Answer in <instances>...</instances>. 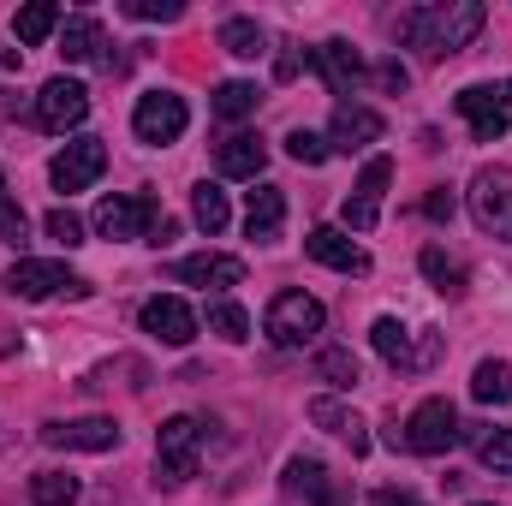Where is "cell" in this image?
Here are the masks:
<instances>
[{"mask_svg":"<svg viewBox=\"0 0 512 506\" xmlns=\"http://www.w3.org/2000/svg\"><path fill=\"white\" fill-rule=\"evenodd\" d=\"M483 6L477 0H447V6H411V12H399L393 18V36L399 42H411V48H423L429 60H441V54H459V48H471L477 42V30H483Z\"/></svg>","mask_w":512,"mask_h":506,"instance_id":"obj_1","label":"cell"},{"mask_svg":"<svg viewBox=\"0 0 512 506\" xmlns=\"http://www.w3.org/2000/svg\"><path fill=\"white\" fill-rule=\"evenodd\" d=\"M161 221H167L161 203H155V197H137V191H114V197L96 203V233H102V239H149V245H155Z\"/></svg>","mask_w":512,"mask_h":506,"instance_id":"obj_2","label":"cell"},{"mask_svg":"<svg viewBox=\"0 0 512 506\" xmlns=\"http://www.w3.org/2000/svg\"><path fill=\"white\" fill-rule=\"evenodd\" d=\"M453 108L465 114V126H471V137H477V143H495V137H507V131H512V78L459 90V96H453Z\"/></svg>","mask_w":512,"mask_h":506,"instance_id":"obj_3","label":"cell"},{"mask_svg":"<svg viewBox=\"0 0 512 506\" xmlns=\"http://www.w3.org/2000/svg\"><path fill=\"white\" fill-rule=\"evenodd\" d=\"M393 441H405V447L423 453V459L453 453V447H459V411H453V399H423V405L405 417V435L393 429Z\"/></svg>","mask_w":512,"mask_h":506,"instance_id":"obj_4","label":"cell"},{"mask_svg":"<svg viewBox=\"0 0 512 506\" xmlns=\"http://www.w3.org/2000/svg\"><path fill=\"white\" fill-rule=\"evenodd\" d=\"M322 322H328V310H322L310 292H280V298L268 304V316H262V334H268L274 346H304V340L322 334Z\"/></svg>","mask_w":512,"mask_h":506,"instance_id":"obj_5","label":"cell"},{"mask_svg":"<svg viewBox=\"0 0 512 506\" xmlns=\"http://www.w3.org/2000/svg\"><path fill=\"white\" fill-rule=\"evenodd\" d=\"M197 453H203V417H167L161 435H155V471H161V483L197 477Z\"/></svg>","mask_w":512,"mask_h":506,"instance_id":"obj_6","label":"cell"},{"mask_svg":"<svg viewBox=\"0 0 512 506\" xmlns=\"http://www.w3.org/2000/svg\"><path fill=\"white\" fill-rule=\"evenodd\" d=\"M471 221L495 239H512V167H483L471 179Z\"/></svg>","mask_w":512,"mask_h":506,"instance_id":"obj_7","label":"cell"},{"mask_svg":"<svg viewBox=\"0 0 512 506\" xmlns=\"http://www.w3.org/2000/svg\"><path fill=\"white\" fill-rule=\"evenodd\" d=\"M6 292H12V298H54V292H72V298H84V292H90V280H78L66 262L24 256V262H12V274H6Z\"/></svg>","mask_w":512,"mask_h":506,"instance_id":"obj_8","label":"cell"},{"mask_svg":"<svg viewBox=\"0 0 512 506\" xmlns=\"http://www.w3.org/2000/svg\"><path fill=\"white\" fill-rule=\"evenodd\" d=\"M191 126V108H185V96H173V90H149V96H137V114H131V131L143 137V143H179Z\"/></svg>","mask_w":512,"mask_h":506,"instance_id":"obj_9","label":"cell"},{"mask_svg":"<svg viewBox=\"0 0 512 506\" xmlns=\"http://www.w3.org/2000/svg\"><path fill=\"white\" fill-rule=\"evenodd\" d=\"M84 120H90V90L78 78H48L42 96H36V126L66 137V131H78Z\"/></svg>","mask_w":512,"mask_h":506,"instance_id":"obj_10","label":"cell"},{"mask_svg":"<svg viewBox=\"0 0 512 506\" xmlns=\"http://www.w3.org/2000/svg\"><path fill=\"white\" fill-rule=\"evenodd\" d=\"M393 185V161L387 155H370L364 161V173H358V185H352V197H346V227L352 233H370L376 221H382V191Z\"/></svg>","mask_w":512,"mask_h":506,"instance_id":"obj_11","label":"cell"},{"mask_svg":"<svg viewBox=\"0 0 512 506\" xmlns=\"http://www.w3.org/2000/svg\"><path fill=\"white\" fill-rule=\"evenodd\" d=\"M102 167H108V143H102V137H72V143L54 155L48 179H54L60 191H84V185L102 179Z\"/></svg>","mask_w":512,"mask_h":506,"instance_id":"obj_12","label":"cell"},{"mask_svg":"<svg viewBox=\"0 0 512 506\" xmlns=\"http://www.w3.org/2000/svg\"><path fill=\"white\" fill-rule=\"evenodd\" d=\"M137 322H143V334H155L161 346H191V340H197V316H191V304L173 298V292L149 298V304L137 310Z\"/></svg>","mask_w":512,"mask_h":506,"instance_id":"obj_13","label":"cell"},{"mask_svg":"<svg viewBox=\"0 0 512 506\" xmlns=\"http://www.w3.org/2000/svg\"><path fill=\"white\" fill-rule=\"evenodd\" d=\"M42 447H78V453H108V447H120V423H114V417L42 423Z\"/></svg>","mask_w":512,"mask_h":506,"instance_id":"obj_14","label":"cell"},{"mask_svg":"<svg viewBox=\"0 0 512 506\" xmlns=\"http://www.w3.org/2000/svg\"><path fill=\"white\" fill-rule=\"evenodd\" d=\"M167 280H179V286H239L245 280V262L239 256H221V251L179 256V262H167Z\"/></svg>","mask_w":512,"mask_h":506,"instance_id":"obj_15","label":"cell"},{"mask_svg":"<svg viewBox=\"0 0 512 506\" xmlns=\"http://www.w3.org/2000/svg\"><path fill=\"white\" fill-rule=\"evenodd\" d=\"M310 66L328 78V90H334V96H352V90L364 84V72H370V66H364V54H358L352 42H340V36H334V42H322V48L310 54Z\"/></svg>","mask_w":512,"mask_h":506,"instance_id":"obj_16","label":"cell"},{"mask_svg":"<svg viewBox=\"0 0 512 506\" xmlns=\"http://www.w3.org/2000/svg\"><path fill=\"white\" fill-rule=\"evenodd\" d=\"M286 489H292V495H304L310 506H352V495L328 477V465H322V459H292V465H286Z\"/></svg>","mask_w":512,"mask_h":506,"instance_id":"obj_17","label":"cell"},{"mask_svg":"<svg viewBox=\"0 0 512 506\" xmlns=\"http://www.w3.org/2000/svg\"><path fill=\"white\" fill-rule=\"evenodd\" d=\"M215 167H221L227 179H256V173L268 167V143H262L256 131H233V137L215 143Z\"/></svg>","mask_w":512,"mask_h":506,"instance_id":"obj_18","label":"cell"},{"mask_svg":"<svg viewBox=\"0 0 512 506\" xmlns=\"http://www.w3.org/2000/svg\"><path fill=\"white\" fill-rule=\"evenodd\" d=\"M382 114H376V108H358V102H340V108H334V131H328V149H346V155H352V149H364V143H376V137H382Z\"/></svg>","mask_w":512,"mask_h":506,"instance_id":"obj_19","label":"cell"},{"mask_svg":"<svg viewBox=\"0 0 512 506\" xmlns=\"http://www.w3.org/2000/svg\"><path fill=\"white\" fill-rule=\"evenodd\" d=\"M280 221H286V191L280 185H256L251 197H245V233H251L256 245H274Z\"/></svg>","mask_w":512,"mask_h":506,"instance_id":"obj_20","label":"cell"},{"mask_svg":"<svg viewBox=\"0 0 512 506\" xmlns=\"http://www.w3.org/2000/svg\"><path fill=\"white\" fill-rule=\"evenodd\" d=\"M304 251L316 256V262H328V268H340V274H370V256L358 251L340 227H316V233L304 239Z\"/></svg>","mask_w":512,"mask_h":506,"instance_id":"obj_21","label":"cell"},{"mask_svg":"<svg viewBox=\"0 0 512 506\" xmlns=\"http://www.w3.org/2000/svg\"><path fill=\"white\" fill-rule=\"evenodd\" d=\"M54 30H60V6H54V0H30V6L12 12V36H18L24 48H42Z\"/></svg>","mask_w":512,"mask_h":506,"instance_id":"obj_22","label":"cell"},{"mask_svg":"<svg viewBox=\"0 0 512 506\" xmlns=\"http://www.w3.org/2000/svg\"><path fill=\"white\" fill-rule=\"evenodd\" d=\"M60 54H66L72 66L96 60V54H102V24H96L90 12H72V18H66V30H60Z\"/></svg>","mask_w":512,"mask_h":506,"instance_id":"obj_23","label":"cell"},{"mask_svg":"<svg viewBox=\"0 0 512 506\" xmlns=\"http://www.w3.org/2000/svg\"><path fill=\"white\" fill-rule=\"evenodd\" d=\"M310 423H322L328 435H346L352 441V453H370V435H364V423L340 405V399H310Z\"/></svg>","mask_w":512,"mask_h":506,"instance_id":"obj_24","label":"cell"},{"mask_svg":"<svg viewBox=\"0 0 512 506\" xmlns=\"http://www.w3.org/2000/svg\"><path fill=\"white\" fill-rule=\"evenodd\" d=\"M471 399L477 405H512V364L507 358H483L471 370Z\"/></svg>","mask_w":512,"mask_h":506,"instance_id":"obj_25","label":"cell"},{"mask_svg":"<svg viewBox=\"0 0 512 506\" xmlns=\"http://www.w3.org/2000/svg\"><path fill=\"white\" fill-rule=\"evenodd\" d=\"M191 215H197V227H203L209 239H215V233H227V221H233V209H227V191L203 179V185L191 191Z\"/></svg>","mask_w":512,"mask_h":506,"instance_id":"obj_26","label":"cell"},{"mask_svg":"<svg viewBox=\"0 0 512 506\" xmlns=\"http://www.w3.org/2000/svg\"><path fill=\"white\" fill-rule=\"evenodd\" d=\"M370 340H376V352H382L393 370H411V364H417V358H411V328H405L399 316H382V322L370 328Z\"/></svg>","mask_w":512,"mask_h":506,"instance_id":"obj_27","label":"cell"},{"mask_svg":"<svg viewBox=\"0 0 512 506\" xmlns=\"http://www.w3.org/2000/svg\"><path fill=\"white\" fill-rule=\"evenodd\" d=\"M30 501L36 506H72L78 501V477L72 471H36L30 477Z\"/></svg>","mask_w":512,"mask_h":506,"instance_id":"obj_28","label":"cell"},{"mask_svg":"<svg viewBox=\"0 0 512 506\" xmlns=\"http://www.w3.org/2000/svg\"><path fill=\"white\" fill-rule=\"evenodd\" d=\"M221 48L239 54V60H256V54L268 48V36H262L256 18H227V24H221Z\"/></svg>","mask_w":512,"mask_h":506,"instance_id":"obj_29","label":"cell"},{"mask_svg":"<svg viewBox=\"0 0 512 506\" xmlns=\"http://www.w3.org/2000/svg\"><path fill=\"white\" fill-rule=\"evenodd\" d=\"M256 102H262V90L245 84V78H233V84L215 90V114H221V120H245V114H256Z\"/></svg>","mask_w":512,"mask_h":506,"instance_id":"obj_30","label":"cell"},{"mask_svg":"<svg viewBox=\"0 0 512 506\" xmlns=\"http://www.w3.org/2000/svg\"><path fill=\"white\" fill-rule=\"evenodd\" d=\"M423 274H429V280H435L447 298H459V292H465V268L441 251V245H429V251H423Z\"/></svg>","mask_w":512,"mask_h":506,"instance_id":"obj_31","label":"cell"},{"mask_svg":"<svg viewBox=\"0 0 512 506\" xmlns=\"http://www.w3.org/2000/svg\"><path fill=\"white\" fill-rule=\"evenodd\" d=\"M316 376L328 387H358V358L346 346H328V352H316Z\"/></svg>","mask_w":512,"mask_h":506,"instance_id":"obj_32","label":"cell"},{"mask_svg":"<svg viewBox=\"0 0 512 506\" xmlns=\"http://www.w3.org/2000/svg\"><path fill=\"white\" fill-rule=\"evenodd\" d=\"M209 328H215L221 340H233V346H239V340H251V316H245V310H239L233 298L209 304Z\"/></svg>","mask_w":512,"mask_h":506,"instance_id":"obj_33","label":"cell"},{"mask_svg":"<svg viewBox=\"0 0 512 506\" xmlns=\"http://www.w3.org/2000/svg\"><path fill=\"white\" fill-rule=\"evenodd\" d=\"M471 441H477V459L489 471H512V429H477Z\"/></svg>","mask_w":512,"mask_h":506,"instance_id":"obj_34","label":"cell"},{"mask_svg":"<svg viewBox=\"0 0 512 506\" xmlns=\"http://www.w3.org/2000/svg\"><path fill=\"white\" fill-rule=\"evenodd\" d=\"M286 155H292V161H304V167H322V161H328V155H334V149H328V137H316V131H292V137H286Z\"/></svg>","mask_w":512,"mask_h":506,"instance_id":"obj_35","label":"cell"},{"mask_svg":"<svg viewBox=\"0 0 512 506\" xmlns=\"http://www.w3.org/2000/svg\"><path fill=\"white\" fill-rule=\"evenodd\" d=\"M42 227H48V239H60L66 251H78V245H84V221H78L72 209H48V221H42Z\"/></svg>","mask_w":512,"mask_h":506,"instance_id":"obj_36","label":"cell"},{"mask_svg":"<svg viewBox=\"0 0 512 506\" xmlns=\"http://www.w3.org/2000/svg\"><path fill=\"white\" fill-rule=\"evenodd\" d=\"M0 245H24V209L12 197H0Z\"/></svg>","mask_w":512,"mask_h":506,"instance_id":"obj_37","label":"cell"},{"mask_svg":"<svg viewBox=\"0 0 512 506\" xmlns=\"http://www.w3.org/2000/svg\"><path fill=\"white\" fill-rule=\"evenodd\" d=\"M126 12L131 18H161V24H173L185 6H179V0H126Z\"/></svg>","mask_w":512,"mask_h":506,"instance_id":"obj_38","label":"cell"},{"mask_svg":"<svg viewBox=\"0 0 512 506\" xmlns=\"http://www.w3.org/2000/svg\"><path fill=\"white\" fill-rule=\"evenodd\" d=\"M453 209H459V197H453L447 185H435V191L423 197V215H429V221H453Z\"/></svg>","mask_w":512,"mask_h":506,"instance_id":"obj_39","label":"cell"},{"mask_svg":"<svg viewBox=\"0 0 512 506\" xmlns=\"http://www.w3.org/2000/svg\"><path fill=\"white\" fill-rule=\"evenodd\" d=\"M376 84H382V90H405V84H411V72H405L399 60H382V66H376Z\"/></svg>","mask_w":512,"mask_h":506,"instance_id":"obj_40","label":"cell"},{"mask_svg":"<svg viewBox=\"0 0 512 506\" xmlns=\"http://www.w3.org/2000/svg\"><path fill=\"white\" fill-rule=\"evenodd\" d=\"M376 506H423V501H411V495H399V489H382V495H376Z\"/></svg>","mask_w":512,"mask_h":506,"instance_id":"obj_41","label":"cell"},{"mask_svg":"<svg viewBox=\"0 0 512 506\" xmlns=\"http://www.w3.org/2000/svg\"><path fill=\"white\" fill-rule=\"evenodd\" d=\"M0 197H6V179H0Z\"/></svg>","mask_w":512,"mask_h":506,"instance_id":"obj_42","label":"cell"}]
</instances>
